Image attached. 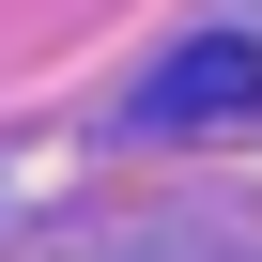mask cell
<instances>
[{
  "label": "cell",
  "instance_id": "obj_1",
  "mask_svg": "<svg viewBox=\"0 0 262 262\" xmlns=\"http://www.w3.org/2000/svg\"><path fill=\"white\" fill-rule=\"evenodd\" d=\"M247 93H262V47H231V31H216V47H185V62H155V93H139V123H155V139H185V123H231Z\"/></svg>",
  "mask_w": 262,
  "mask_h": 262
}]
</instances>
